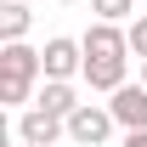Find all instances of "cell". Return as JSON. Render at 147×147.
Masks as SVG:
<instances>
[{"instance_id": "1", "label": "cell", "mask_w": 147, "mask_h": 147, "mask_svg": "<svg viewBox=\"0 0 147 147\" xmlns=\"http://www.w3.org/2000/svg\"><path fill=\"white\" fill-rule=\"evenodd\" d=\"M79 45H85V85L91 91H119V85H130L125 79V62H130V34L119 28V23H91L85 34H79Z\"/></svg>"}, {"instance_id": "2", "label": "cell", "mask_w": 147, "mask_h": 147, "mask_svg": "<svg viewBox=\"0 0 147 147\" xmlns=\"http://www.w3.org/2000/svg\"><path fill=\"white\" fill-rule=\"evenodd\" d=\"M40 79H45V57H40L28 40L0 45V102H6V108L34 102V85H40Z\"/></svg>"}, {"instance_id": "3", "label": "cell", "mask_w": 147, "mask_h": 147, "mask_svg": "<svg viewBox=\"0 0 147 147\" xmlns=\"http://www.w3.org/2000/svg\"><path fill=\"white\" fill-rule=\"evenodd\" d=\"M113 130H119V119L108 113V102H79L68 113V142H79V147H108Z\"/></svg>"}, {"instance_id": "4", "label": "cell", "mask_w": 147, "mask_h": 147, "mask_svg": "<svg viewBox=\"0 0 147 147\" xmlns=\"http://www.w3.org/2000/svg\"><path fill=\"white\" fill-rule=\"evenodd\" d=\"M40 57H45V79H74V74H85V45L68 40V34H51Z\"/></svg>"}, {"instance_id": "5", "label": "cell", "mask_w": 147, "mask_h": 147, "mask_svg": "<svg viewBox=\"0 0 147 147\" xmlns=\"http://www.w3.org/2000/svg\"><path fill=\"white\" fill-rule=\"evenodd\" d=\"M108 113L119 119V130H147V85L142 79L136 85H119L108 96Z\"/></svg>"}, {"instance_id": "6", "label": "cell", "mask_w": 147, "mask_h": 147, "mask_svg": "<svg viewBox=\"0 0 147 147\" xmlns=\"http://www.w3.org/2000/svg\"><path fill=\"white\" fill-rule=\"evenodd\" d=\"M57 136H68V119H57V113H45V108H23V119H17V142H28V147H51Z\"/></svg>"}, {"instance_id": "7", "label": "cell", "mask_w": 147, "mask_h": 147, "mask_svg": "<svg viewBox=\"0 0 147 147\" xmlns=\"http://www.w3.org/2000/svg\"><path fill=\"white\" fill-rule=\"evenodd\" d=\"M34 108L57 113V119H68V113L79 108V96H74V85H68V79H40V91H34Z\"/></svg>"}, {"instance_id": "8", "label": "cell", "mask_w": 147, "mask_h": 147, "mask_svg": "<svg viewBox=\"0 0 147 147\" xmlns=\"http://www.w3.org/2000/svg\"><path fill=\"white\" fill-rule=\"evenodd\" d=\"M28 28H34V11H28L23 0H6V6H0V45H11V40H23Z\"/></svg>"}, {"instance_id": "9", "label": "cell", "mask_w": 147, "mask_h": 147, "mask_svg": "<svg viewBox=\"0 0 147 147\" xmlns=\"http://www.w3.org/2000/svg\"><path fill=\"white\" fill-rule=\"evenodd\" d=\"M96 23H130L136 17V0H91Z\"/></svg>"}, {"instance_id": "10", "label": "cell", "mask_w": 147, "mask_h": 147, "mask_svg": "<svg viewBox=\"0 0 147 147\" xmlns=\"http://www.w3.org/2000/svg\"><path fill=\"white\" fill-rule=\"evenodd\" d=\"M125 34H130V51L147 62V17H130V23H125Z\"/></svg>"}, {"instance_id": "11", "label": "cell", "mask_w": 147, "mask_h": 147, "mask_svg": "<svg viewBox=\"0 0 147 147\" xmlns=\"http://www.w3.org/2000/svg\"><path fill=\"white\" fill-rule=\"evenodd\" d=\"M119 147H147V130H125V142Z\"/></svg>"}, {"instance_id": "12", "label": "cell", "mask_w": 147, "mask_h": 147, "mask_svg": "<svg viewBox=\"0 0 147 147\" xmlns=\"http://www.w3.org/2000/svg\"><path fill=\"white\" fill-rule=\"evenodd\" d=\"M57 6H79V0H57Z\"/></svg>"}, {"instance_id": "13", "label": "cell", "mask_w": 147, "mask_h": 147, "mask_svg": "<svg viewBox=\"0 0 147 147\" xmlns=\"http://www.w3.org/2000/svg\"><path fill=\"white\" fill-rule=\"evenodd\" d=\"M142 85H147V62H142Z\"/></svg>"}, {"instance_id": "14", "label": "cell", "mask_w": 147, "mask_h": 147, "mask_svg": "<svg viewBox=\"0 0 147 147\" xmlns=\"http://www.w3.org/2000/svg\"><path fill=\"white\" fill-rule=\"evenodd\" d=\"M17 147H28V142H17Z\"/></svg>"}]
</instances>
